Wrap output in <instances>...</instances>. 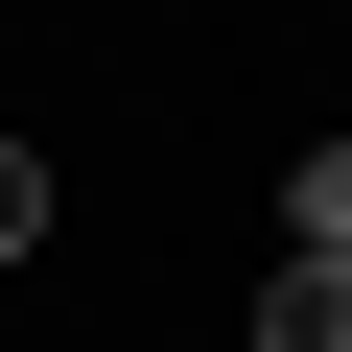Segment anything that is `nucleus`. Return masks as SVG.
<instances>
[{
  "instance_id": "obj_1",
  "label": "nucleus",
  "mask_w": 352,
  "mask_h": 352,
  "mask_svg": "<svg viewBox=\"0 0 352 352\" xmlns=\"http://www.w3.org/2000/svg\"><path fill=\"white\" fill-rule=\"evenodd\" d=\"M258 352H352V258H258Z\"/></svg>"
},
{
  "instance_id": "obj_2",
  "label": "nucleus",
  "mask_w": 352,
  "mask_h": 352,
  "mask_svg": "<svg viewBox=\"0 0 352 352\" xmlns=\"http://www.w3.org/2000/svg\"><path fill=\"white\" fill-rule=\"evenodd\" d=\"M47 235H71V164H47V141H0V282H24Z\"/></svg>"
},
{
  "instance_id": "obj_3",
  "label": "nucleus",
  "mask_w": 352,
  "mask_h": 352,
  "mask_svg": "<svg viewBox=\"0 0 352 352\" xmlns=\"http://www.w3.org/2000/svg\"><path fill=\"white\" fill-rule=\"evenodd\" d=\"M282 258H352V141H305V164H282Z\"/></svg>"
}]
</instances>
